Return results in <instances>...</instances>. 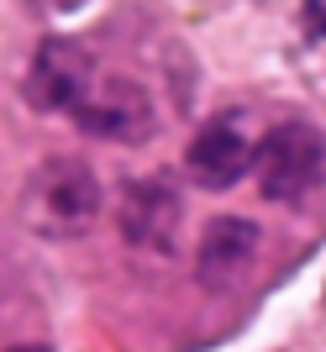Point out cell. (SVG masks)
<instances>
[{"label": "cell", "mask_w": 326, "mask_h": 352, "mask_svg": "<svg viewBox=\"0 0 326 352\" xmlns=\"http://www.w3.org/2000/svg\"><path fill=\"white\" fill-rule=\"evenodd\" d=\"M27 216L37 232L74 236L100 216V179L79 158H47L27 179Z\"/></svg>", "instance_id": "cell-2"}, {"label": "cell", "mask_w": 326, "mask_h": 352, "mask_svg": "<svg viewBox=\"0 0 326 352\" xmlns=\"http://www.w3.org/2000/svg\"><path fill=\"white\" fill-rule=\"evenodd\" d=\"M305 27L316 37H326V0H305Z\"/></svg>", "instance_id": "cell-8"}, {"label": "cell", "mask_w": 326, "mask_h": 352, "mask_svg": "<svg viewBox=\"0 0 326 352\" xmlns=\"http://www.w3.org/2000/svg\"><path fill=\"white\" fill-rule=\"evenodd\" d=\"M252 174H258L263 200L300 206L326 174V137L311 121H279L274 132H263V142L252 153Z\"/></svg>", "instance_id": "cell-1"}, {"label": "cell", "mask_w": 326, "mask_h": 352, "mask_svg": "<svg viewBox=\"0 0 326 352\" xmlns=\"http://www.w3.org/2000/svg\"><path fill=\"white\" fill-rule=\"evenodd\" d=\"M252 153H258V147L242 132V116H216L184 147V174H190L200 190H232L252 168Z\"/></svg>", "instance_id": "cell-5"}, {"label": "cell", "mask_w": 326, "mask_h": 352, "mask_svg": "<svg viewBox=\"0 0 326 352\" xmlns=\"http://www.w3.org/2000/svg\"><path fill=\"white\" fill-rule=\"evenodd\" d=\"M121 236L148 252H174L179 242V195L163 179H137L121 190Z\"/></svg>", "instance_id": "cell-6"}, {"label": "cell", "mask_w": 326, "mask_h": 352, "mask_svg": "<svg viewBox=\"0 0 326 352\" xmlns=\"http://www.w3.org/2000/svg\"><path fill=\"white\" fill-rule=\"evenodd\" d=\"M100 85V69H95V53L74 37H43L37 58L27 69V100L37 111H63L74 116L85 95Z\"/></svg>", "instance_id": "cell-3"}, {"label": "cell", "mask_w": 326, "mask_h": 352, "mask_svg": "<svg viewBox=\"0 0 326 352\" xmlns=\"http://www.w3.org/2000/svg\"><path fill=\"white\" fill-rule=\"evenodd\" d=\"M11 352H47V347H11Z\"/></svg>", "instance_id": "cell-9"}, {"label": "cell", "mask_w": 326, "mask_h": 352, "mask_svg": "<svg viewBox=\"0 0 326 352\" xmlns=\"http://www.w3.org/2000/svg\"><path fill=\"white\" fill-rule=\"evenodd\" d=\"M74 126L105 142H148L153 137V105L142 95V85L121 79V74H100V85L85 95V105L74 111Z\"/></svg>", "instance_id": "cell-4"}, {"label": "cell", "mask_w": 326, "mask_h": 352, "mask_svg": "<svg viewBox=\"0 0 326 352\" xmlns=\"http://www.w3.org/2000/svg\"><path fill=\"white\" fill-rule=\"evenodd\" d=\"M258 258V226L242 216H216L200 232V252H195V279L206 289H232Z\"/></svg>", "instance_id": "cell-7"}]
</instances>
